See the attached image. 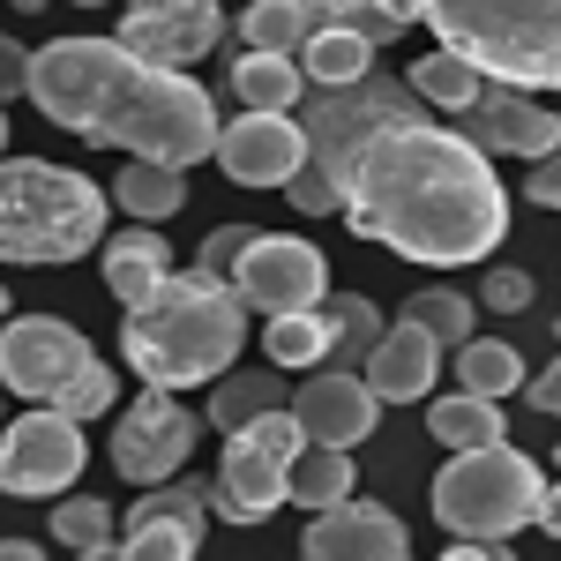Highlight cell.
Segmentation results:
<instances>
[{"label": "cell", "instance_id": "1", "mask_svg": "<svg viewBox=\"0 0 561 561\" xmlns=\"http://www.w3.org/2000/svg\"><path fill=\"white\" fill-rule=\"evenodd\" d=\"M307 165L337 187V217L359 240L404 262L465 270L510 240V187L465 128L420 121V98L397 76H359L345 90L300 98Z\"/></svg>", "mask_w": 561, "mask_h": 561}, {"label": "cell", "instance_id": "2", "mask_svg": "<svg viewBox=\"0 0 561 561\" xmlns=\"http://www.w3.org/2000/svg\"><path fill=\"white\" fill-rule=\"evenodd\" d=\"M31 105L98 150L158 165H203L217 150V98L187 68L135 60L121 38H53L31 53Z\"/></svg>", "mask_w": 561, "mask_h": 561}, {"label": "cell", "instance_id": "3", "mask_svg": "<svg viewBox=\"0 0 561 561\" xmlns=\"http://www.w3.org/2000/svg\"><path fill=\"white\" fill-rule=\"evenodd\" d=\"M248 337V307L225 277L203 270H173L150 300L121 314V359H128L142 389H203L217 382Z\"/></svg>", "mask_w": 561, "mask_h": 561}, {"label": "cell", "instance_id": "4", "mask_svg": "<svg viewBox=\"0 0 561 561\" xmlns=\"http://www.w3.org/2000/svg\"><path fill=\"white\" fill-rule=\"evenodd\" d=\"M404 23H427L442 53L472 60L486 83L561 90V0H382Z\"/></svg>", "mask_w": 561, "mask_h": 561}, {"label": "cell", "instance_id": "5", "mask_svg": "<svg viewBox=\"0 0 561 561\" xmlns=\"http://www.w3.org/2000/svg\"><path fill=\"white\" fill-rule=\"evenodd\" d=\"M113 232V195L53 158H0V262H83Z\"/></svg>", "mask_w": 561, "mask_h": 561}, {"label": "cell", "instance_id": "6", "mask_svg": "<svg viewBox=\"0 0 561 561\" xmlns=\"http://www.w3.org/2000/svg\"><path fill=\"white\" fill-rule=\"evenodd\" d=\"M539 494H547L539 465L510 442H486V449H449L427 502L449 539H510L539 517Z\"/></svg>", "mask_w": 561, "mask_h": 561}, {"label": "cell", "instance_id": "7", "mask_svg": "<svg viewBox=\"0 0 561 561\" xmlns=\"http://www.w3.org/2000/svg\"><path fill=\"white\" fill-rule=\"evenodd\" d=\"M307 434L293 412H262L248 427L225 434V457H217L210 479V510L232 524H262L293 502V465H300Z\"/></svg>", "mask_w": 561, "mask_h": 561}, {"label": "cell", "instance_id": "8", "mask_svg": "<svg viewBox=\"0 0 561 561\" xmlns=\"http://www.w3.org/2000/svg\"><path fill=\"white\" fill-rule=\"evenodd\" d=\"M90 465V442L76 420H60L53 404L23 412L0 427V494H23V502H60Z\"/></svg>", "mask_w": 561, "mask_h": 561}, {"label": "cell", "instance_id": "9", "mask_svg": "<svg viewBox=\"0 0 561 561\" xmlns=\"http://www.w3.org/2000/svg\"><path fill=\"white\" fill-rule=\"evenodd\" d=\"M225 285L255 314H300V307H314L330 293V255L314 240H300V232H255Z\"/></svg>", "mask_w": 561, "mask_h": 561}, {"label": "cell", "instance_id": "10", "mask_svg": "<svg viewBox=\"0 0 561 561\" xmlns=\"http://www.w3.org/2000/svg\"><path fill=\"white\" fill-rule=\"evenodd\" d=\"M195 442H203V420L180 404V389H142L113 420V472L135 479V486L180 479V465L195 457Z\"/></svg>", "mask_w": 561, "mask_h": 561}, {"label": "cell", "instance_id": "11", "mask_svg": "<svg viewBox=\"0 0 561 561\" xmlns=\"http://www.w3.org/2000/svg\"><path fill=\"white\" fill-rule=\"evenodd\" d=\"M90 359H98L90 337L76 322H60V314H15V322H0V389L8 397L53 404Z\"/></svg>", "mask_w": 561, "mask_h": 561}, {"label": "cell", "instance_id": "12", "mask_svg": "<svg viewBox=\"0 0 561 561\" xmlns=\"http://www.w3.org/2000/svg\"><path fill=\"white\" fill-rule=\"evenodd\" d=\"M225 38V8L217 0H128L121 8V45L135 60L158 68H187Z\"/></svg>", "mask_w": 561, "mask_h": 561}, {"label": "cell", "instance_id": "13", "mask_svg": "<svg viewBox=\"0 0 561 561\" xmlns=\"http://www.w3.org/2000/svg\"><path fill=\"white\" fill-rule=\"evenodd\" d=\"M217 165L232 187H285V180L307 165V135L300 121H285V113H240V121H225L217 128Z\"/></svg>", "mask_w": 561, "mask_h": 561}, {"label": "cell", "instance_id": "14", "mask_svg": "<svg viewBox=\"0 0 561 561\" xmlns=\"http://www.w3.org/2000/svg\"><path fill=\"white\" fill-rule=\"evenodd\" d=\"M293 420H300L307 442H330V449H359L375 420H382V397L367 389L359 367H314L293 397Z\"/></svg>", "mask_w": 561, "mask_h": 561}, {"label": "cell", "instance_id": "15", "mask_svg": "<svg viewBox=\"0 0 561 561\" xmlns=\"http://www.w3.org/2000/svg\"><path fill=\"white\" fill-rule=\"evenodd\" d=\"M300 561H412V539H404L397 510L345 494L337 510H314V524L300 539Z\"/></svg>", "mask_w": 561, "mask_h": 561}, {"label": "cell", "instance_id": "16", "mask_svg": "<svg viewBox=\"0 0 561 561\" xmlns=\"http://www.w3.org/2000/svg\"><path fill=\"white\" fill-rule=\"evenodd\" d=\"M465 135H472L486 158H547L554 150V135H561V121L531 98V90H510V83H486L479 90V105L465 113Z\"/></svg>", "mask_w": 561, "mask_h": 561}, {"label": "cell", "instance_id": "17", "mask_svg": "<svg viewBox=\"0 0 561 561\" xmlns=\"http://www.w3.org/2000/svg\"><path fill=\"white\" fill-rule=\"evenodd\" d=\"M442 375V345H434L427 330L404 314V322H389L382 345L367 352V389L382 397V404H420Z\"/></svg>", "mask_w": 561, "mask_h": 561}, {"label": "cell", "instance_id": "18", "mask_svg": "<svg viewBox=\"0 0 561 561\" xmlns=\"http://www.w3.org/2000/svg\"><path fill=\"white\" fill-rule=\"evenodd\" d=\"M98 262H105L113 300L135 307V300H150V293L173 277V240H158V225H121V232L98 240Z\"/></svg>", "mask_w": 561, "mask_h": 561}, {"label": "cell", "instance_id": "19", "mask_svg": "<svg viewBox=\"0 0 561 561\" xmlns=\"http://www.w3.org/2000/svg\"><path fill=\"white\" fill-rule=\"evenodd\" d=\"M330 23H337V0H255L232 38L248 45V53H293L300 60V45L314 31H330Z\"/></svg>", "mask_w": 561, "mask_h": 561}, {"label": "cell", "instance_id": "20", "mask_svg": "<svg viewBox=\"0 0 561 561\" xmlns=\"http://www.w3.org/2000/svg\"><path fill=\"white\" fill-rule=\"evenodd\" d=\"M262 412H285V367H225L210 382V412H203V427L232 434L248 427V420H262Z\"/></svg>", "mask_w": 561, "mask_h": 561}, {"label": "cell", "instance_id": "21", "mask_svg": "<svg viewBox=\"0 0 561 561\" xmlns=\"http://www.w3.org/2000/svg\"><path fill=\"white\" fill-rule=\"evenodd\" d=\"M232 98L248 113H293L307 98V76H300L293 53H240L232 60Z\"/></svg>", "mask_w": 561, "mask_h": 561}, {"label": "cell", "instance_id": "22", "mask_svg": "<svg viewBox=\"0 0 561 561\" xmlns=\"http://www.w3.org/2000/svg\"><path fill=\"white\" fill-rule=\"evenodd\" d=\"M427 434L442 442V449H486V442H510V420H502V404H494V397L457 389V397H434Z\"/></svg>", "mask_w": 561, "mask_h": 561}, {"label": "cell", "instance_id": "23", "mask_svg": "<svg viewBox=\"0 0 561 561\" xmlns=\"http://www.w3.org/2000/svg\"><path fill=\"white\" fill-rule=\"evenodd\" d=\"M300 76L314 90H345L359 76H375V45L359 38V31H345V23H330V31H314L300 45Z\"/></svg>", "mask_w": 561, "mask_h": 561}, {"label": "cell", "instance_id": "24", "mask_svg": "<svg viewBox=\"0 0 561 561\" xmlns=\"http://www.w3.org/2000/svg\"><path fill=\"white\" fill-rule=\"evenodd\" d=\"M322 322H330V359L322 367H367V352L382 345V307L359 293H322Z\"/></svg>", "mask_w": 561, "mask_h": 561}, {"label": "cell", "instance_id": "25", "mask_svg": "<svg viewBox=\"0 0 561 561\" xmlns=\"http://www.w3.org/2000/svg\"><path fill=\"white\" fill-rule=\"evenodd\" d=\"M113 203L135 217V225H158V217H173L187 203V180L180 165H158V158H128L121 180H113Z\"/></svg>", "mask_w": 561, "mask_h": 561}, {"label": "cell", "instance_id": "26", "mask_svg": "<svg viewBox=\"0 0 561 561\" xmlns=\"http://www.w3.org/2000/svg\"><path fill=\"white\" fill-rule=\"evenodd\" d=\"M531 382L524 375V352L510 345V337H465L457 345V389H472V397H517V389Z\"/></svg>", "mask_w": 561, "mask_h": 561}, {"label": "cell", "instance_id": "27", "mask_svg": "<svg viewBox=\"0 0 561 561\" xmlns=\"http://www.w3.org/2000/svg\"><path fill=\"white\" fill-rule=\"evenodd\" d=\"M262 345H270V367H285V375H314V367L330 359V322H322V300L300 307V314H270Z\"/></svg>", "mask_w": 561, "mask_h": 561}, {"label": "cell", "instance_id": "28", "mask_svg": "<svg viewBox=\"0 0 561 561\" xmlns=\"http://www.w3.org/2000/svg\"><path fill=\"white\" fill-rule=\"evenodd\" d=\"M404 83H412V98H427V105H442V113H472L479 90H486V76H479L472 60H457V53H442V45H434V53L412 60V76H404Z\"/></svg>", "mask_w": 561, "mask_h": 561}, {"label": "cell", "instance_id": "29", "mask_svg": "<svg viewBox=\"0 0 561 561\" xmlns=\"http://www.w3.org/2000/svg\"><path fill=\"white\" fill-rule=\"evenodd\" d=\"M352 449H330V442H307L300 449V465H293V502H300L307 517H314V510H337V502H345L352 494Z\"/></svg>", "mask_w": 561, "mask_h": 561}, {"label": "cell", "instance_id": "30", "mask_svg": "<svg viewBox=\"0 0 561 561\" xmlns=\"http://www.w3.org/2000/svg\"><path fill=\"white\" fill-rule=\"evenodd\" d=\"M420 330H427L442 352H457L465 337H479V300L472 293H449V285H427V293H412V307H404Z\"/></svg>", "mask_w": 561, "mask_h": 561}, {"label": "cell", "instance_id": "31", "mask_svg": "<svg viewBox=\"0 0 561 561\" xmlns=\"http://www.w3.org/2000/svg\"><path fill=\"white\" fill-rule=\"evenodd\" d=\"M158 517L203 531V517H210V486H195V479H158V486H142L135 510H128V524H158Z\"/></svg>", "mask_w": 561, "mask_h": 561}, {"label": "cell", "instance_id": "32", "mask_svg": "<svg viewBox=\"0 0 561 561\" xmlns=\"http://www.w3.org/2000/svg\"><path fill=\"white\" fill-rule=\"evenodd\" d=\"M195 554H203V531L195 524H173V517L128 524V539H121V561H195Z\"/></svg>", "mask_w": 561, "mask_h": 561}, {"label": "cell", "instance_id": "33", "mask_svg": "<svg viewBox=\"0 0 561 561\" xmlns=\"http://www.w3.org/2000/svg\"><path fill=\"white\" fill-rule=\"evenodd\" d=\"M113 404H121V375H113L105 359H90L83 375L53 397V412H60V420H76V427H83V420H105Z\"/></svg>", "mask_w": 561, "mask_h": 561}, {"label": "cell", "instance_id": "34", "mask_svg": "<svg viewBox=\"0 0 561 561\" xmlns=\"http://www.w3.org/2000/svg\"><path fill=\"white\" fill-rule=\"evenodd\" d=\"M53 539L83 554L98 539H113V510H105L98 494H60V502H53Z\"/></svg>", "mask_w": 561, "mask_h": 561}, {"label": "cell", "instance_id": "35", "mask_svg": "<svg viewBox=\"0 0 561 561\" xmlns=\"http://www.w3.org/2000/svg\"><path fill=\"white\" fill-rule=\"evenodd\" d=\"M337 23H345V31H359V38L375 45V53H382V45H397L404 31H412V23H404L397 8H382V0H337Z\"/></svg>", "mask_w": 561, "mask_h": 561}, {"label": "cell", "instance_id": "36", "mask_svg": "<svg viewBox=\"0 0 561 561\" xmlns=\"http://www.w3.org/2000/svg\"><path fill=\"white\" fill-rule=\"evenodd\" d=\"M531 293H539V285H531L524 270H510V262H502V270H486V277H479L472 300L494 307V314H524V307H531Z\"/></svg>", "mask_w": 561, "mask_h": 561}, {"label": "cell", "instance_id": "37", "mask_svg": "<svg viewBox=\"0 0 561 561\" xmlns=\"http://www.w3.org/2000/svg\"><path fill=\"white\" fill-rule=\"evenodd\" d=\"M248 240H255V225H217L210 240H203V255H195V270L203 277H232V262H240Z\"/></svg>", "mask_w": 561, "mask_h": 561}, {"label": "cell", "instance_id": "38", "mask_svg": "<svg viewBox=\"0 0 561 561\" xmlns=\"http://www.w3.org/2000/svg\"><path fill=\"white\" fill-rule=\"evenodd\" d=\"M285 195H293V210H300V217H337V187L314 173V165H300V173L285 180Z\"/></svg>", "mask_w": 561, "mask_h": 561}, {"label": "cell", "instance_id": "39", "mask_svg": "<svg viewBox=\"0 0 561 561\" xmlns=\"http://www.w3.org/2000/svg\"><path fill=\"white\" fill-rule=\"evenodd\" d=\"M524 195L539 203V210H561V135L547 158H531V180H524Z\"/></svg>", "mask_w": 561, "mask_h": 561}, {"label": "cell", "instance_id": "40", "mask_svg": "<svg viewBox=\"0 0 561 561\" xmlns=\"http://www.w3.org/2000/svg\"><path fill=\"white\" fill-rule=\"evenodd\" d=\"M8 98H31V53L15 38H0V105Z\"/></svg>", "mask_w": 561, "mask_h": 561}, {"label": "cell", "instance_id": "41", "mask_svg": "<svg viewBox=\"0 0 561 561\" xmlns=\"http://www.w3.org/2000/svg\"><path fill=\"white\" fill-rule=\"evenodd\" d=\"M442 561H517V547L510 539H457Z\"/></svg>", "mask_w": 561, "mask_h": 561}, {"label": "cell", "instance_id": "42", "mask_svg": "<svg viewBox=\"0 0 561 561\" xmlns=\"http://www.w3.org/2000/svg\"><path fill=\"white\" fill-rule=\"evenodd\" d=\"M524 397H531V412H547V420H561V359L539 375V382H524Z\"/></svg>", "mask_w": 561, "mask_h": 561}, {"label": "cell", "instance_id": "43", "mask_svg": "<svg viewBox=\"0 0 561 561\" xmlns=\"http://www.w3.org/2000/svg\"><path fill=\"white\" fill-rule=\"evenodd\" d=\"M539 531H547V539H561V479H547V494H539Z\"/></svg>", "mask_w": 561, "mask_h": 561}, {"label": "cell", "instance_id": "44", "mask_svg": "<svg viewBox=\"0 0 561 561\" xmlns=\"http://www.w3.org/2000/svg\"><path fill=\"white\" fill-rule=\"evenodd\" d=\"M0 561H45L38 539H0Z\"/></svg>", "mask_w": 561, "mask_h": 561}, {"label": "cell", "instance_id": "45", "mask_svg": "<svg viewBox=\"0 0 561 561\" xmlns=\"http://www.w3.org/2000/svg\"><path fill=\"white\" fill-rule=\"evenodd\" d=\"M76 561H121V539H98V547H83Z\"/></svg>", "mask_w": 561, "mask_h": 561}, {"label": "cell", "instance_id": "46", "mask_svg": "<svg viewBox=\"0 0 561 561\" xmlns=\"http://www.w3.org/2000/svg\"><path fill=\"white\" fill-rule=\"evenodd\" d=\"M68 8H113V0H68Z\"/></svg>", "mask_w": 561, "mask_h": 561}, {"label": "cell", "instance_id": "47", "mask_svg": "<svg viewBox=\"0 0 561 561\" xmlns=\"http://www.w3.org/2000/svg\"><path fill=\"white\" fill-rule=\"evenodd\" d=\"M15 8H45V0H15Z\"/></svg>", "mask_w": 561, "mask_h": 561}, {"label": "cell", "instance_id": "48", "mask_svg": "<svg viewBox=\"0 0 561 561\" xmlns=\"http://www.w3.org/2000/svg\"><path fill=\"white\" fill-rule=\"evenodd\" d=\"M0 142H8V113H0Z\"/></svg>", "mask_w": 561, "mask_h": 561}, {"label": "cell", "instance_id": "49", "mask_svg": "<svg viewBox=\"0 0 561 561\" xmlns=\"http://www.w3.org/2000/svg\"><path fill=\"white\" fill-rule=\"evenodd\" d=\"M0 307H8V293H0Z\"/></svg>", "mask_w": 561, "mask_h": 561}, {"label": "cell", "instance_id": "50", "mask_svg": "<svg viewBox=\"0 0 561 561\" xmlns=\"http://www.w3.org/2000/svg\"><path fill=\"white\" fill-rule=\"evenodd\" d=\"M554 465H561V449H554Z\"/></svg>", "mask_w": 561, "mask_h": 561}]
</instances>
